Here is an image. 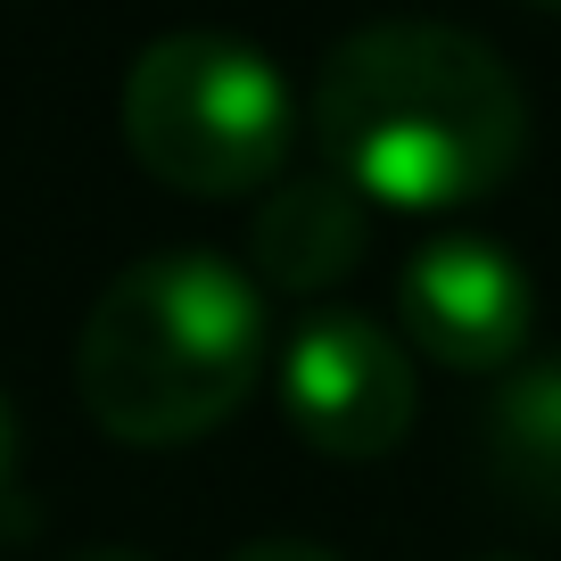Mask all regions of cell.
Returning a JSON list of instances; mask_svg holds the SVG:
<instances>
[{
  "mask_svg": "<svg viewBox=\"0 0 561 561\" xmlns=\"http://www.w3.org/2000/svg\"><path fill=\"white\" fill-rule=\"evenodd\" d=\"M264 380V289L215 248H158L100 289L75 339L83 413L124 446H191Z\"/></svg>",
  "mask_w": 561,
  "mask_h": 561,
  "instance_id": "2",
  "label": "cell"
},
{
  "mask_svg": "<svg viewBox=\"0 0 561 561\" xmlns=\"http://www.w3.org/2000/svg\"><path fill=\"white\" fill-rule=\"evenodd\" d=\"M306 133L322 149V174H339L364 207L455 215L520 174L528 91L495 58V42L430 18H388L322 58Z\"/></svg>",
  "mask_w": 561,
  "mask_h": 561,
  "instance_id": "1",
  "label": "cell"
},
{
  "mask_svg": "<svg viewBox=\"0 0 561 561\" xmlns=\"http://www.w3.org/2000/svg\"><path fill=\"white\" fill-rule=\"evenodd\" d=\"M520 9H561V0H520Z\"/></svg>",
  "mask_w": 561,
  "mask_h": 561,
  "instance_id": "11",
  "label": "cell"
},
{
  "mask_svg": "<svg viewBox=\"0 0 561 561\" xmlns=\"http://www.w3.org/2000/svg\"><path fill=\"white\" fill-rule=\"evenodd\" d=\"M231 561H339V553H322V545H306V537H256V545H240Z\"/></svg>",
  "mask_w": 561,
  "mask_h": 561,
  "instance_id": "8",
  "label": "cell"
},
{
  "mask_svg": "<svg viewBox=\"0 0 561 561\" xmlns=\"http://www.w3.org/2000/svg\"><path fill=\"white\" fill-rule=\"evenodd\" d=\"M124 149L182 198H248L298 149V100L256 42L158 34L124 75Z\"/></svg>",
  "mask_w": 561,
  "mask_h": 561,
  "instance_id": "3",
  "label": "cell"
},
{
  "mask_svg": "<svg viewBox=\"0 0 561 561\" xmlns=\"http://www.w3.org/2000/svg\"><path fill=\"white\" fill-rule=\"evenodd\" d=\"M280 413L322 462H388L413 438V413H421L413 347L355 306H322L289 331Z\"/></svg>",
  "mask_w": 561,
  "mask_h": 561,
  "instance_id": "4",
  "label": "cell"
},
{
  "mask_svg": "<svg viewBox=\"0 0 561 561\" xmlns=\"http://www.w3.org/2000/svg\"><path fill=\"white\" fill-rule=\"evenodd\" d=\"M75 561H140V553H124V545H91V553H75Z\"/></svg>",
  "mask_w": 561,
  "mask_h": 561,
  "instance_id": "10",
  "label": "cell"
},
{
  "mask_svg": "<svg viewBox=\"0 0 561 561\" xmlns=\"http://www.w3.org/2000/svg\"><path fill=\"white\" fill-rule=\"evenodd\" d=\"M479 561H520V553H479Z\"/></svg>",
  "mask_w": 561,
  "mask_h": 561,
  "instance_id": "12",
  "label": "cell"
},
{
  "mask_svg": "<svg viewBox=\"0 0 561 561\" xmlns=\"http://www.w3.org/2000/svg\"><path fill=\"white\" fill-rule=\"evenodd\" d=\"M9 462H18V413H9V397H0V488H9Z\"/></svg>",
  "mask_w": 561,
  "mask_h": 561,
  "instance_id": "9",
  "label": "cell"
},
{
  "mask_svg": "<svg viewBox=\"0 0 561 561\" xmlns=\"http://www.w3.org/2000/svg\"><path fill=\"white\" fill-rule=\"evenodd\" d=\"M537 322L528 264L504 240L479 231H438L397 264V339L446 371H512Z\"/></svg>",
  "mask_w": 561,
  "mask_h": 561,
  "instance_id": "5",
  "label": "cell"
},
{
  "mask_svg": "<svg viewBox=\"0 0 561 561\" xmlns=\"http://www.w3.org/2000/svg\"><path fill=\"white\" fill-rule=\"evenodd\" d=\"M364 248H371V207L339 174H289L248 215V273H256V289H280V298L339 289L364 264Z\"/></svg>",
  "mask_w": 561,
  "mask_h": 561,
  "instance_id": "6",
  "label": "cell"
},
{
  "mask_svg": "<svg viewBox=\"0 0 561 561\" xmlns=\"http://www.w3.org/2000/svg\"><path fill=\"white\" fill-rule=\"evenodd\" d=\"M479 455L512 504L561 520V355L504 371V388L488 397V421H479Z\"/></svg>",
  "mask_w": 561,
  "mask_h": 561,
  "instance_id": "7",
  "label": "cell"
}]
</instances>
